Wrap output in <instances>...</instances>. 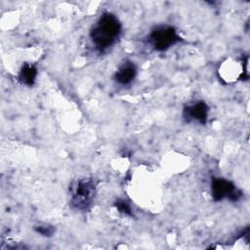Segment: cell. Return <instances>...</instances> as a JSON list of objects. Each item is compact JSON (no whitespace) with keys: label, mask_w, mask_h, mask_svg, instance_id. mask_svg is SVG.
<instances>
[{"label":"cell","mask_w":250,"mask_h":250,"mask_svg":"<svg viewBox=\"0 0 250 250\" xmlns=\"http://www.w3.org/2000/svg\"><path fill=\"white\" fill-rule=\"evenodd\" d=\"M34 230L39 233L42 236L50 237L55 233V227L49 224H39L37 226H34Z\"/></svg>","instance_id":"cell-9"},{"label":"cell","mask_w":250,"mask_h":250,"mask_svg":"<svg viewBox=\"0 0 250 250\" xmlns=\"http://www.w3.org/2000/svg\"><path fill=\"white\" fill-rule=\"evenodd\" d=\"M114 206L115 208L118 210L119 213L123 214V215H126V216H130V217H133V210H132V207L130 205V203L125 200V199H122V198H118L115 202H114Z\"/></svg>","instance_id":"cell-8"},{"label":"cell","mask_w":250,"mask_h":250,"mask_svg":"<svg viewBox=\"0 0 250 250\" xmlns=\"http://www.w3.org/2000/svg\"><path fill=\"white\" fill-rule=\"evenodd\" d=\"M211 196L214 201H222L228 199L229 201H238L242 197V191L231 181L222 178L214 177L210 185Z\"/></svg>","instance_id":"cell-4"},{"label":"cell","mask_w":250,"mask_h":250,"mask_svg":"<svg viewBox=\"0 0 250 250\" xmlns=\"http://www.w3.org/2000/svg\"><path fill=\"white\" fill-rule=\"evenodd\" d=\"M37 75L38 69L35 64L31 62H23L19 70L17 79L21 85L32 87L36 82Z\"/></svg>","instance_id":"cell-7"},{"label":"cell","mask_w":250,"mask_h":250,"mask_svg":"<svg viewBox=\"0 0 250 250\" xmlns=\"http://www.w3.org/2000/svg\"><path fill=\"white\" fill-rule=\"evenodd\" d=\"M71 208L78 211L88 210L94 203L97 194V181L94 178H81L69 187Z\"/></svg>","instance_id":"cell-2"},{"label":"cell","mask_w":250,"mask_h":250,"mask_svg":"<svg viewBox=\"0 0 250 250\" xmlns=\"http://www.w3.org/2000/svg\"><path fill=\"white\" fill-rule=\"evenodd\" d=\"M182 41L177 29L169 24H161L153 27L148 36L147 42L157 52H164Z\"/></svg>","instance_id":"cell-3"},{"label":"cell","mask_w":250,"mask_h":250,"mask_svg":"<svg viewBox=\"0 0 250 250\" xmlns=\"http://www.w3.org/2000/svg\"><path fill=\"white\" fill-rule=\"evenodd\" d=\"M209 111V105L204 101L200 100L186 105L183 109V117L188 123L197 122L201 125H205L208 121Z\"/></svg>","instance_id":"cell-5"},{"label":"cell","mask_w":250,"mask_h":250,"mask_svg":"<svg viewBox=\"0 0 250 250\" xmlns=\"http://www.w3.org/2000/svg\"><path fill=\"white\" fill-rule=\"evenodd\" d=\"M138 73V67L132 61H124L113 74L114 81L120 86L132 84Z\"/></svg>","instance_id":"cell-6"},{"label":"cell","mask_w":250,"mask_h":250,"mask_svg":"<svg viewBox=\"0 0 250 250\" xmlns=\"http://www.w3.org/2000/svg\"><path fill=\"white\" fill-rule=\"evenodd\" d=\"M122 32V23L111 12L103 13L90 29V40L94 48L104 53L111 48L119 39Z\"/></svg>","instance_id":"cell-1"}]
</instances>
